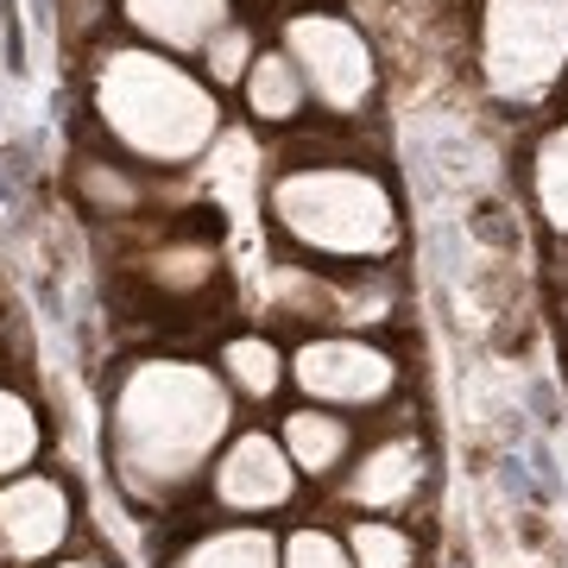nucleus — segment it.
Masks as SVG:
<instances>
[{
	"mask_svg": "<svg viewBox=\"0 0 568 568\" xmlns=\"http://www.w3.org/2000/svg\"><path fill=\"white\" fill-rule=\"evenodd\" d=\"M234 405L215 366L145 354L126 361L108 398V455L133 499H164L183 493L227 443Z\"/></svg>",
	"mask_w": 568,
	"mask_h": 568,
	"instance_id": "1",
	"label": "nucleus"
},
{
	"mask_svg": "<svg viewBox=\"0 0 568 568\" xmlns=\"http://www.w3.org/2000/svg\"><path fill=\"white\" fill-rule=\"evenodd\" d=\"M89 121L114 159L140 171H183L222 133V102L203 77H190L171 51L114 39L89 58Z\"/></svg>",
	"mask_w": 568,
	"mask_h": 568,
	"instance_id": "2",
	"label": "nucleus"
},
{
	"mask_svg": "<svg viewBox=\"0 0 568 568\" xmlns=\"http://www.w3.org/2000/svg\"><path fill=\"white\" fill-rule=\"evenodd\" d=\"M265 209L278 234L316 253V260H386L398 246V203L361 164H284Z\"/></svg>",
	"mask_w": 568,
	"mask_h": 568,
	"instance_id": "3",
	"label": "nucleus"
},
{
	"mask_svg": "<svg viewBox=\"0 0 568 568\" xmlns=\"http://www.w3.org/2000/svg\"><path fill=\"white\" fill-rule=\"evenodd\" d=\"M568 70V0H487L480 77L506 102H537Z\"/></svg>",
	"mask_w": 568,
	"mask_h": 568,
	"instance_id": "4",
	"label": "nucleus"
},
{
	"mask_svg": "<svg viewBox=\"0 0 568 568\" xmlns=\"http://www.w3.org/2000/svg\"><path fill=\"white\" fill-rule=\"evenodd\" d=\"M278 39H284V58L297 63L304 89L335 121H354L373 102V51H366L354 20L323 13V7H297V13H284Z\"/></svg>",
	"mask_w": 568,
	"mask_h": 568,
	"instance_id": "5",
	"label": "nucleus"
},
{
	"mask_svg": "<svg viewBox=\"0 0 568 568\" xmlns=\"http://www.w3.org/2000/svg\"><path fill=\"white\" fill-rule=\"evenodd\" d=\"M291 379L316 398V405H379L398 386V366L386 347L354 342V335H323L304 342L291 361Z\"/></svg>",
	"mask_w": 568,
	"mask_h": 568,
	"instance_id": "6",
	"label": "nucleus"
},
{
	"mask_svg": "<svg viewBox=\"0 0 568 568\" xmlns=\"http://www.w3.org/2000/svg\"><path fill=\"white\" fill-rule=\"evenodd\" d=\"M209 493H215V506L234 511V518H260V511H278L284 499L297 493V467H291L284 443H272L265 429H246V436L227 443V455H215Z\"/></svg>",
	"mask_w": 568,
	"mask_h": 568,
	"instance_id": "7",
	"label": "nucleus"
},
{
	"mask_svg": "<svg viewBox=\"0 0 568 568\" xmlns=\"http://www.w3.org/2000/svg\"><path fill=\"white\" fill-rule=\"evenodd\" d=\"M77 525L70 487L58 474H20V480H0V549L13 562H51Z\"/></svg>",
	"mask_w": 568,
	"mask_h": 568,
	"instance_id": "8",
	"label": "nucleus"
},
{
	"mask_svg": "<svg viewBox=\"0 0 568 568\" xmlns=\"http://www.w3.org/2000/svg\"><path fill=\"white\" fill-rule=\"evenodd\" d=\"M121 13L114 20L133 32L152 51H171V58H190V51H209L215 32L234 26V7L227 0H114Z\"/></svg>",
	"mask_w": 568,
	"mask_h": 568,
	"instance_id": "9",
	"label": "nucleus"
},
{
	"mask_svg": "<svg viewBox=\"0 0 568 568\" xmlns=\"http://www.w3.org/2000/svg\"><path fill=\"white\" fill-rule=\"evenodd\" d=\"M417 480H424V448L417 443H379V448H366V462L354 467L347 499L361 511H392L417 493Z\"/></svg>",
	"mask_w": 568,
	"mask_h": 568,
	"instance_id": "10",
	"label": "nucleus"
},
{
	"mask_svg": "<svg viewBox=\"0 0 568 568\" xmlns=\"http://www.w3.org/2000/svg\"><path fill=\"white\" fill-rule=\"evenodd\" d=\"M77 196H82V209L89 215H140L145 209V196H152V183H145V171L140 164H126V159H114V152H82L77 159Z\"/></svg>",
	"mask_w": 568,
	"mask_h": 568,
	"instance_id": "11",
	"label": "nucleus"
},
{
	"mask_svg": "<svg viewBox=\"0 0 568 568\" xmlns=\"http://www.w3.org/2000/svg\"><path fill=\"white\" fill-rule=\"evenodd\" d=\"M246 114L260 126H297L304 114V77H297V63L284 58V51H260V58L246 63Z\"/></svg>",
	"mask_w": 568,
	"mask_h": 568,
	"instance_id": "12",
	"label": "nucleus"
},
{
	"mask_svg": "<svg viewBox=\"0 0 568 568\" xmlns=\"http://www.w3.org/2000/svg\"><path fill=\"white\" fill-rule=\"evenodd\" d=\"M347 448H354V429L342 424V417H328V410L304 405L284 417V455H291V467L297 474H335V467L347 462Z\"/></svg>",
	"mask_w": 568,
	"mask_h": 568,
	"instance_id": "13",
	"label": "nucleus"
},
{
	"mask_svg": "<svg viewBox=\"0 0 568 568\" xmlns=\"http://www.w3.org/2000/svg\"><path fill=\"white\" fill-rule=\"evenodd\" d=\"M171 568H284V549L272 544V530L222 525V530H203L190 549H178Z\"/></svg>",
	"mask_w": 568,
	"mask_h": 568,
	"instance_id": "14",
	"label": "nucleus"
},
{
	"mask_svg": "<svg viewBox=\"0 0 568 568\" xmlns=\"http://www.w3.org/2000/svg\"><path fill=\"white\" fill-rule=\"evenodd\" d=\"M39 448H44V424H39V410H32V398L0 379V480L32 474Z\"/></svg>",
	"mask_w": 568,
	"mask_h": 568,
	"instance_id": "15",
	"label": "nucleus"
},
{
	"mask_svg": "<svg viewBox=\"0 0 568 568\" xmlns=\"http://www.w3.org/2000/svg\"><path fill=\"white\" fill-rule=\"evenodd\" d=\"M530 190H537V209L556 234H568V121L549 126V140L537 145L530 159Z\"/></svg>",
	"mask_w": 568,
	"mask_h": 568,
	"instance_id": "16",
	"label": "nucleus"
},
{
	"mask_svg": "<svg viewBox=\"0 0 568 568\" xmlns=\"http://www.w3.org/2000/svg\"><path fill=\"white\" fill-rule=\"evenodd\" d=\"M222 373L246 392V398H272V392L284 386V354L265 342V335H234V342L222 347Z\"/></svg>",
	"mask_w": 568,
	"mask_h": 568,
	"instance_id": "17",
	"label": "nucleus"
},
{
	"mask_svg": "<svg viewBox=\"0 0 568 568\" xmlns=\"http://www.w3.org/2000/svg\"><path fill=\"white\" fill-rule=\"evenodd\" d=\"M347 556H354V568H417V544L386 518H361L347 530Z\"/></svg>",
	"mask_w": 568,
	"mask_h": 568,
	"instance_id": "18",
	"label": "nucleus"
},
{
	"mask_svg": "<svg viewBox=\"0 0 568 568\" xmlns=\"http://www.w3.org/2000/svg\"><path fill=\"white\" fill-rule=\"evenodd\" d=\"M253 58H260V51H253V32L234 20L227 32H215V44L203 51V70L215 77V89H222V82H246V63Z\"/></svg>",
	"mask_w": 568,
	"mask_h": 568,
	"instance_id": "19",
	"label": "nucleus"
},
{
	"mask_svg": "<svg viewBox=\"0 0 568 568\" xmlns=\"http://www.w3.org/2000/svg\"><path fill=\"white\" fill-rule=\"evenodd\" d=\"M284 568H354V556H347L335 530H291L284 537Z\"/></svg>",
	"mask_w": 568,
	"mask_h": 568,
	"instance_id": "20",
	"label": "nucleus"
},
{
	"mask_svg": "<svg viewBox=\"0 0 568 568\" xmlns=\"http://www.w3.org/2000/svg\"><path fill=\"white\" fill-rule=\"evenodd\" d=\"M51 568H108V562H89V556H63V562H51Z\"/></svg>",
	"mask_w": 568,
	"mask_h": 568,
	"instance_id": "21",
	"label": "nucleus"
}]
</instances>
